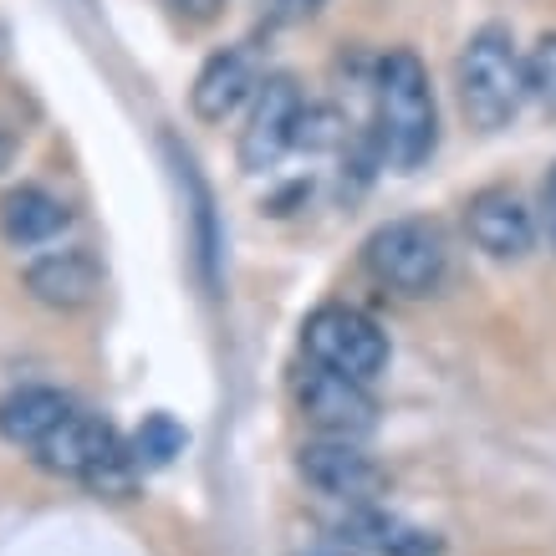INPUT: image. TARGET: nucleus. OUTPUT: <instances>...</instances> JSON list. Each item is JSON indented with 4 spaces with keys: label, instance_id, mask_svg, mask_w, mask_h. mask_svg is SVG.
I'll list each match as a JSON object with an SVG mask.
<instances>
[{
    "label": "nucleus",
    "instance_id": "obj_1",
    "mask_svg": "<svg viewBox=\"0 0 556 556\" xmlns=\"http://www.w3.org/2000/svg\"><path fill=\"white\" fill-rule=\"evenodd\" d=\"M455 92H459V113L470 118V128L480 134H501L510 128V118L521 113L526 92V56L516 51L510 26L490 21L465 41L455 62Z\"/></svg>",
    "mask_w": 556,
    "mask_h": 556
},
{
    "label": "nucleus",
    "instance_id": "obj_2",
    "mask_svg": "<svg viewBox=\"0 0 556 556\" xmlns=\"http://www.w3.org/2000/svg\"><path fill=\"white\" fill-rule=\"evenodd\" d=\"M378 143L393 169H419L439 143V108L414 51H388L378 67Z\"/></svg>",
    "mask_w": 556,
    "mask_h": 556
},
{
    "label": "nucleus",
    "instance_id": "obj_3",
    "mask_svg": "<svg viewBox=\"0 0 556 556\" xmlns=\"http://www.w3.org/2000/svg\"><path fill=\"white\" fill-rule=\"evenodd\" d=\"M372 281L399 296H434L450 270V245L434 219H388L363 245Z\"/></svg>",
    "mask_w": 556,
    "mask_h": 556
},
{
    "label": "nucleus",
    "instance_id": "obj_4",
    "mask_svg": "<svg viewBox=\"0 0 556 556\" xmlns=\"http://www.w3.org/2000/svg\"><path fill=\"white\" fill-rule=\"evenodd\" d=\"M302 348L312 363H321V368H332V372H348V378H363V383H372L388 368L383 327L368 312L342 306V302L317 306L302 321Z\"/></svg>",
    "mask_w": 556,
    "mask_h": 556
},
{
    "label": "nucleus",
    "instance_id": "obj_5",
    "mask_svg": "<svg viewBox=\"0 0 556 556\" xmlns=\"http://www.w3.org/2000/svg\"><path fill=\"white\" fill-rule=\"evenodd\" d=\"M302 113H306V98L296 77L276 72V77H261L251 98V113H245V128H240V169L245 174H266L276 169L291 149H296V134H302Z\"/></svg>",
    "mask_w": 556,
    "mask_h": 556
},
{
    "label": "nucleus",
    "instance_id": "obj_6",
    "mask_svg": "<svg viewBox=\"0 0 556 556\" xmlns=\"http://www.w3.org/2000/svg\"><path fill=\"white\" fill-rule=\"evenodd\" d=\"M296 404H302V419L327 439H368L378 429V399L368 393V383L321 368V363L302 372Z\"/></svg>",
    "mask_w": 556,
    "mask_h": 556
},
{
    "label": "nucleus",
    "instance_id": "obj_7",
    "mask_svg": "<svg viewBox=\"0 0 556 556\" xmlns=\"http://www.w3.org/2000/svg\"><path fill=\"white\" fill-rule=\"evenodd\" d=\"M296 475H302L317 495L342 501V506H372L378 490H383V470H378V459L363 450V439L317 434L312 444L296 450Z\"/></svg>",
    "mask_w": 556,
    "mask_h": 556
},
{
    "label": "nucleus",
    "instance_id": "obj_8",
    "mask_svg": "<svg viewBox=\"0 0 556 556\" xmlns=\"http://www.w3.org/2000/svg\"><path fill=\"white\" fill-rule=\"evenodd\" d=\"M465 230H470L475 245L485 255H495V261H521V255H531V245H536L541 219L526 210L521 194H510V189H480V194L465 204Z\"/></svg>",
    "mask_w": 556,
    "mask_h": 556
},
{
    "label": "nucleus",
    "instance_id": "obj_9",
    "mask_svg": "<svg viewBox=\"0 0 556 556\" xmlns=\"http://www.w3.org/2000/svg\"><path fill=\"white\" fill-rule=\"evenodd\" d=\"M261 87V67L245 47H219L215 56H204V67L194 72L189 87V108L200 123H225L230 113H240Z\"/></svg>",
    "mask_w": 556,
    "mask_h": 556
},
{
    "label": "nucleus",
    "instance_id": "obj_10",
    "mask_svg": "<svg viewBox=\"0 0 556 556\" xmlns=\"http://www.w3.org/2000/svg\"><path fill=\"white\" fill-rule=\"evenodd\" d=\"M338 541L363 556H439L444 552V536H434L429 526H414L383 506H348V516L338 521Z\"/></svg>",
    "mask_w": 556,
    "mask_h": 556
},
{
    "label": "nucleus",
    "instance_id": "obj_11",
    "mask_svg": "<svg viewBox=\"0 0 556 556\" xmlns=\"http://www.w3.org/2000/svg\"><path fill=\"white\" fill-rule=\"evenodd\" d=\"M26 291L51 312H83L98 302L102 270L87 251H47L26 266Z\"/></svg>",
    "mask_w": 556,
    "mask_h": 556
},
{
    "label": "nucleus",
    "instance_id": "obj_12",
    "mask_svg": "<svg viewBox=\"0 0 556 556\" xmlns=\"http://www.w3.org/2000/svg\"><path fill=\"white\" fill-rule=\"evenodd\" d=\"M72 414V399L62 388L47 383H21L0 399V439L16 444V450H36L56 424Z\"/></svg>",
    "mask_w": 556,
    "mask_h": 556
},
{
    "label": "nucleus",
    "instance_id": "obj_13",
    "mask_svg": "<svg viewBox=\"0 0 556 556\" xmlns=\"http://www.w3.org/2000/svg\"><path fill=\"white\" fill-rule=\"evenodd\" d=\"M67 219H72V210L56 194H47V189H36V185H21L0 200V240L16 245V251H31V245H47V240L62 236Z\"/></svg>",
    "mask_w": 556,
    "mask_h": 556
},
{
    "label": "nucleus",
    "instance_id": "obj_14",
    "mask_svg": "<svg viewBox=\"0 0 556 556\" xmlns=\"http://www.w3.org/2000/svg\"><path fill=\"white\" fill-rule=\"evenodd\" d=\"M185 424H174L169 414H149L128 439V459H134V470H164V465L185 455Z\"/></svg>",
    "mask_w": 556,
    "mask_h": 556
},
{
    "label": "nucleus",
    "instance_id": "obj_15",
    "mask_svg": "<svg viewBox=\"0 0 556 556\" xmlns=\"http://www.w3.org/2000/svg\"><path fill=\"white\" fill-rule=\"evenodd\" d=\"M526 92L556 113V31H546L536 47L526 51Z\"/></svg>",
    "mask_w": 556,
    "mask_h": 556
},
{
    "label": "nucleus",
    "instance_id": "obj_16",
    "mask_svg": "<svg viewBox=\"0 0 556 556\" xmlns=\"http://www.w3.org/2000/svg\"><path fill=\"white\" fill-rule=\"evenodd\" d=\"M327 0H266V16L276 21V26H296V21L317 16Z\"/></svg>",
    "mask_w": 556,
    "mask_h": 556
},
{
    "label": "nucleus",
    "instance_id": "obj_17",
    "mask_svg": "<svg viewBox=\"0 0 556 556\" xmlns=\"http://www.w3.org/2000/svg\"><path fill=\"white\" fill-rule=\"evenodd\" d=\"M541 236H546V245L556 251V164L546 169V179H541Z\"/></svg>",
    "mask_w": 556,
    "mask_h": 556
},
{
    "label": "nucleus",
    "instance_id": "obj_18",
    "mask_svg": "<svg viewBox=\"0 0 556 556\" xmlns=\"http://www.w3.org/2000/svg\"><path fill=\"white\" fill-rule=\"evenodd\" d=\"M11 159H16V143H11V138L0 134V174L11 169Z\"/></svg>",
    "mask_w": 556,
    "mask_h": 556
},
{
    "label": "nucleus",
    "instance_id": "obj_19",
    "mask_svg": "<svg viewBox=\"0 0 556 556\" xmlns=\"http://www.w3.org/2000/svg\"><path fill=\"white\" fill-rule=\"evenodd\" d=\"M306 556H353V546H342V541H338V546H312Z\"/></svg>",
    "mask_w": 556,
    "mask_h": 556
},
{
    "label": "nucleus",
    "instance_id": "obj_20",
    "mask_svg": "<svg viewBox=\"0 0 556 556\" xmlns=\"http://www.w3.org/2000/svg\"><path fill=\"white\" fill-rule=\"evenodd\" d=\"M0 56H5V31H0Z\"/></svg>",
    "mask_w": 556,
    "mask_h": 556
}]
</instances>
